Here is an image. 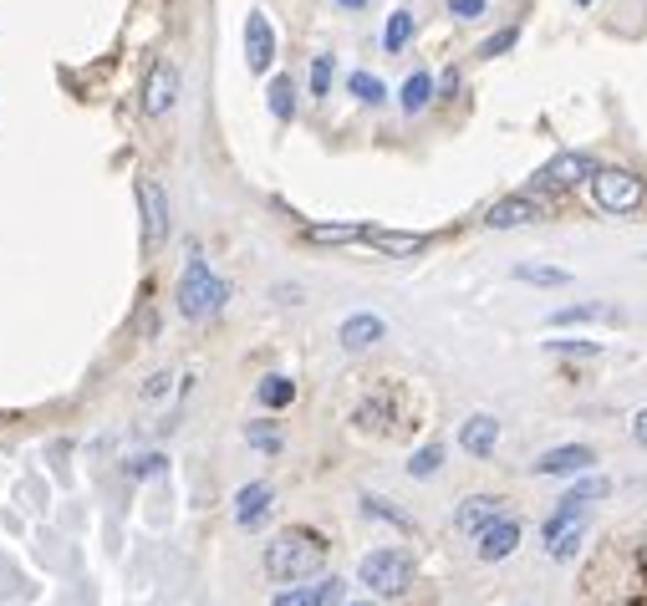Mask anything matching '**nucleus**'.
<instances>
[{"instance_id": "f257e3e1", "label": "nucleus", "mask_w": 647, "mask_h": 606, "mask_svg": "<svg viewBox=\"0 0 647 606\" xmlns=\"http://www.w3.org/2000/svg\"><path fill=\"white\" fill-rule=\"evenodd\" d=\"M322 566H326V540L316 531H301V525L280 531L276 540L265 546V571H270V581H286V586L316 576Z\"/></svg>"}, {"instance_id": "f03ea898", "label": "nucleus", "mask_w": 647, "mask_h": 606, "mask_svg": "<svg viewBox=\"0 0 647 606\" xmlns=\"http://www.w3.org/2000/svg\"><path fill=\"white\" fill-rule=\"evenodd\" d=\"M224 301H230V285H224L199 255H189V266L178 276V311H184L189 322H209Z\"/></svg>"}, {"instance_id": "7ed1b4c3", "label": "nucleus", "mask_w": 647, "mask_h": 606, "mask_svg": "<svg viewBox=\"0 0 647 606\" xmlns=\"http://www.w3.org/2000/svg\"><path fill=\"white\" fill-rule=\"evenodd\" d=\"M587 184H591V199H597L602 214H633V209L647 199L643 178H637L633 168H617V163H612V168H597Z\"/></svg>"}, {"instance_id": "20e7f679", "label": "nucleus", "mask_w": 647, "mask_h": 606, "mask_svg": "<svg viewBox=\"0 0 647 606\" xmlns=\"http://www.w3.org/2000/svg\"><path fill=\"white\" fill-rule=\"evenodd\" d=\"M357 581L378 596H403L413 581V556L408 550H393V546L372 550V556H362V566H357Z\"/></svg>"}, {"instance_id": "39448f33", "label": "nucleus", "mask_w": 647, "mask_h": 606, "mask_svg": "<svg viewBox=\"0 0 647 606\" xmlns=\"http://www.w3.org/2000/svg\"><path fill=\"white\" fill-rule=\"evenodd\" d=\"M138 209H143V245L159 250L163 240H169V194H163V184L143 178L138 184Z\"/></svg>"}, {"instance_id": "423d86ee", "label": "nucleus", "mask_w": 647, "mask_h": 606, "mask_svg": "<svg viewBox=\"0 0 647 606\" xmlns=\"http://www.w3.org/2000/svg\"><path fill=\"white\" fill-rule=\"evenodd\" d=\"M174 103H178V67L174 61H153V72L143 82V113L148 118H163Z\"/></svg>"}, {"instance_id": "0eeeda50", "label": "nucleus", "mask_w": 647, "mask_h": 606, "mask_svg": "<svg viewBox=\"0 0 647 606\" xmlns=\"http://www.w3.org/2000/svg\"><path fill=\"white\" fill-rule=\"evenodd\" d=\"M541 535H545V550L556 556V561H571L576 556V546H581V535H587V515H551L541 525Z\"/></svg>"}, {"instance_id": "6e6552de", "label": "nucleus", "mask_w": 647, "mask_h": 606, "mask_svg": "<svg viewBox=\"0 0 647 606\" xmlns=\"http://www.w3.org/2000/svg\"><path fill=\"white\" fill-rule=\"evenodd\" d=\"M270 61H276V31H270V21L261 11H251L245 15V67L261 77L270 72Z\"/></svg>"}, {"instance_id": "1a4fd4ad", "label": "nucleus", "mask_w": 647, "mask_h": 606, "mask_svg": "<svg viewBox=\"0 0 647 606\" xmlns=\"http://www.w3.org/2000/svg\"><path fill=\"white\" fill-rule=\"evenodd\" d=\"M516 546H520V520L510 515H500L495 525H485L474 535V556L480 561H505V556H516Z\"/></svg>"}, {"instance_id": "9d476101", "label": "nucleus", "mask_w": 647, "mask_h": 606, "mask_svg": "<svg viewBox=\"0 0 647 606\" xmlns=\"http://www.w3.org/2000/svg\"><path fill=\"white\" fill-rule=\"evenodd\" d=\"M597 168H602V163L591 159V153H556V159L541 168V184H545V189H571V184L591 178Z\"/></svg>"}, {"instance_id": "9b49d317", "label": "nucleus", "mask_w": 647, "mask_h": 606, "mask_svg": "<svg viewBox=\"0 0 647 606\" xmlns=\"http://www.w3.org/2000/svg\"><path fill=\"white\" fill-rule=\"evenodd\" d=\"M500 515H505V500H500V494H470V500L454 510V531H459V535H480L485 525H495Z\"/></svg>"}, {"instance_id": "f8f14e48", "label": "nucleus", "mask_w": 647, "mask_h": 606, "mask_svg": "<svg viewBox=\"0 0 647 606\" xmlns=\"http://www.w3.org/2000/svg\"><path fill=\"white\" fill-rule=\"evenodd\" d=\"M342 602V581L326 576V581H296V586H286V592H276V602L270 606H337Z\"/></svg>"}, {"instance_id": "ddd939ff", "label": "nucleus", "mask_w": 647, "mask_h": 606, "mask_svg": "<svg viewBox=\"0 0 647 606\" xmlns=\"http://www.w3.org/2000/svg\"><path fill=\"white\" fill-rule=\"evenodd\" d=\"M495 444H500V418H489V413L464 418V429H459V448H464V454L489 458L495 454Z\"/></svg>"}, {"instance_id": "4468645a", "label": "nucleus", "mask_w": 647, "mask_h": 606, "mask_svg": "<svg viewBox=\"0 0 647 606\" xmlns=\"http://www.w3.org/2000/svg\"><path fill=\"white\" fill-rule=\"evenodd\" d=\"M337 337H342L347 352H368V347H378V341L388 337V322H383V316H372V311H357V316L342 322Z\"/></svg>"}, {"instance_id": "2eb2a0df", "label": "nucleus", "mask_w": 647, "mask_h": 606, "mask_svg": "<svg viewBox=\"0 0 647 606\" xmlns=\"http://www.w3.org/2000/svg\"><path fill=\"white\" fill-rule=\"evenodd\" d=\"M545 214L541 199H525V194H516V199H500V205H489L485 224L489 230H516V224H535Z\"/></svg>"}, {"instance_id": "dca6fc26", "label": "nucleus", "mask_w": 647, "mask_h": 606, "mask_svg": "<svg viewBox=\"0 0 647 606\" xmlns=\"http://www.w3.org/2000/svg\"><path fill=\"white\" fill-rule=\"evenodd\" d=\"M270 504H276V489L265 485V479L245 485V489L235 494V525H240V531H255V525L270 515Z\"/></svg>"}, {"instance_id": "f3484780", "label": "nucleus", "mask_w": 647, "mask_h": 606, "mask_svg": "<svg viewBox=\"0 0 647 606\" xmlns=\"http://www.w3.org/2000/svg\"><path fill=\"white\" fill-rule=\"evenodd\" d=\"M597 464V448L591 444H561L551 448V454L535 458V474H581Z\"/></svg>"}, {"instance_id": "a211bd4d", "label": "nucleus", "mask_w": 647, "mask_h": 606, "mask_svg": "<svg viewBox=\"0 0 647 606\" xmlns=\"http://www.w3.org/2000/svg\"><path fill=\"white\" fill-rule=\"evenodd\" d=\"M362 240H368L378 255H418V250H428V235H413V230H378V224H368Z\"/></svg>"}, {"instance_id": "6ab92c4d", "label": "nucleus", "mask_w": 647, "mask_h": 606, "mask_svg": "<svg viewBox=\"0 0 647 606\" xmlns=\"http://www.w3.org/2000/svg\"><path fill=\"white\" fill-rule=\"evenodd\" d=\"M602 494H606V479H581V485H571L566 494H561L556 510H561V515H587Z\"/></svg>"}, {"instance_id": "aec40b11", "label": "nucleus", "mask_w": 647, "mask_h": 606, "mask_svg": "<svg viewBox=\"0 0 647 606\" xmlns=\"http://www.w3.org/2000/svg\"><path fill=\"white\" fill-rule=\"evenodd\" d=\"M428 97H434V77H428V72H413L408 82H403V92H397V103H403V113H408V118H418V113H424Z\"/></svg>"}, {"instance_id": "412c9836", "label": "nucleus", "mask_w": 647, "mask_h": 606, "mask_svg": "<svg viewBox=\"0 0 647 606\" xmlns=\"http://www.w3.org/2000/svg\"><path fill=\"white\" fill-rule=\"evenodd\" d=\"M587 322H612V306L602 301H581V306H561L551 316V326H587Z\"/></svg>"}, {"instance_id": "4be33fe9", "label": "nucleus", "mask_w": 647, "mask_h": 606, "mask_svg": "<svg viewBox=\"0 0 647 606\" xmlns=\"http://www.w3.org/2000/svg\"><path fill=\"white\" fill-rule=\"evenodd\" d=\"M270 113H276V123H291L296 118V82L291 77H270Z\"/></svg>"}, {"instance_id": "5701e85b", "label": "nucleus", "mask_w": 647, "mask_h": 606, "mask_svg": "<svg viewBox=\"0 0 647 606\" xmlns=\"http://www.w3.org/2000/svg\"><path fill=\"white\" fill-rule=\"evenodd\" d=\"M362 230L368 224H311L307 240L311 245H353V240H362Z\"/></svg>"}, {"instance_id": "b1692460", "label": "nucleus", "mask_w": 647, "mask_h": 606, "mask_svg": "<svg viewBox=\"0 0 647 606\" xmlns=\"http://www.w3.org/2000/svg\"><path fill=\"white\" fill-rule=\"evenodd\" d=\"M255 398H261L265 408H291V403H296V383H291V377H276V372H270V377L255 387Z\"/></svg>"}, {"instance_id": "393cba45", "label": "nucleus", "mask_w": 647, "mask_h": 606, "mask_svg": "<svg viewBox=\"0 0 647 606\" xmlns=\"http://www.w3.org/2000/svg\"><path fill=\"white\" fill-rule=\"evenodd\" d=\"M413 42V11H393L388 15V26H383V51H403V46Z\"/></svg>"}, {"instance_id": "a878e982", "label": "nucleus", "mask_w": 647, "mask_h": 606, "mask_svg": "<svg viewBox=\"0 0 647 606\" xmlns=\"http://www.w3.org/2000/svg\"><path fill=\"white\" fill-rule=\"evenodd\" d=\"M347 88H353V97H357V103H368V107L388 103V88H383V82H378L372 72H353V77H347Z\"/></svg>"}, {"instance_id": "bb28decb", "label": "nucleus", "mask_w": 647, "mask_h": 606, "mask_svg": "<svg viewBox=\"0 0 647 606\" xmlns=\"http://www.w3.org/2000/svg\"><path fill=\"white\" fill-rule=\"evenodd\" d=\"M516 281H530V285H571V270H561V266H516Z\"/></svg>"}, {"instance_id": "cd10ccee", "label": "nucleus", "mask_w": 647, "mask_h": 606, "mask_svg": "<svg viewBox=\"0 0 647 606\" xmlns=\"http://www.w3.org/2000/svg\"><path fill=\"white\" fill-rule=\"evenodd\" d=\"M362 515L372 520H388V525H397V531H413V520L403 515V510H393L388 500H378V494H362Z\"/></svg>"}, {"instance_id": "c85d7f7f", "label": "nucleus", "mask_w": 647, "mask_h": 606, "mask_svg": "<svg viewBox=\"0 0 647 606\" xmlns=\"http://www.w3.org/2000/svg\"><path fill=\"white\" fill-rule=\"evenodd\" d=\"M439 464H443V448L428 444V448H418V454L408 458V474L413 479H428V474H439Z\"/></svg>"}, {"instance_id": "c756f323", "label": "nucleus", "mask_w": 647, "mask_h": 606, "mask_svg": "<svg viewBox=\"0 0 647 606\" xmlns=\"http://www.w3.org/2000/svg\"><path fill=\"white\" fill-rule=\"evenodd\" d=\"M516 42H520V26H505V31H495V36L480 46V57H505V51H510Z\"/></svg>"}, {"instance_id": "7c9ffc66", "label": "nucleus", "mask_w": 647, "mask_h": 606, "mask_svg": "<svg viewBox=\"0 0 647 606\" xmlns=\"http://www.w3.org/2000/svg\"><path fill=\"white\" fill-rule=\"evenodd\" d=\"M326 92H332V57H316L311 61V97H326Z\"/></svg>"}, {"instance_id": "2f4dec72", "label": "nucleus", "mask_w": 647, "mask_h": 606, "mask_svg": "<svg viewBox=\"0 0 647 606\" xmlns=\"http://www.w3.org/2000/svg\"><path fill=\"white\" fill-rule=\"evenodd\" d=\"M545 347H551V352L556 357H602V347H597V341H545Z\"/></svg>"}, {"instance_id": "473e14b6", "label": "nucleus", "mask_w": 647, "mask_h": 606, "mask_svg": "<svg viewBox=\"0 0 647 606\" xmlns=\"http://www.w3.org/2000/svg\"><path fill=\"white\" fill-rule=\"evenodd\" d=\"M245 439H251L261 454H280V433H276V429H265V423H251V429H245Z\"/></svg>"}, {"instance_id": "72a5a7b5", "label": "nucleus", "mask_w": 647, "mask_h": 606, "mask_svg": "<svg viewBox=\"0 0 647 606\" xmlns=\"http://www.w3.org/2000/svg\"><path fill=\"white\" fill-rule=\"evenodd\" d=\"M449 11H454L459 21H480V15H485V0H449Z\"/></svg>"}, {"instance_id": "f704fd0d", "label": "nucleus", "mask_w": 647, "mask_h": 606, "mask_svg": "<svg viewBox=\"0 0 647 606\" xmlns=\"http://www.w3.org/2000/svg\"><path fill=\"white\" fill-rule=\"evenodd\" d=\"M633 439L647 448V408H637V418H633Z\"/></svg>"}, {"instance_id": "c9c22d12", "label": "nucleus", "mask_w": 647, "mask_h": 606, "mask_svg": "<svg viewBox=\"0 0 647 606\" xmlns=\"http://www.w3.org/2000/svg\"><path fill=\"white\" fill-rule=\"evenodd\" d=\"M342 11H362V5H368V0H337Z\"/></svg>"}, {"instance_id": "e433bc0d", "label": "nucleus", "mask_w": 647, "mask_h": 606, "mask_svg": "<svg viewBox=\"0 0 647 606\" xmlns=\"http://www.w3.org/2000/svg\"><path fill=\"white\" fill-rule=\"evenodd\" d=\"M347 606H372V602H347Z\"/></svg>"}, {"instance_id": "4c0bfd02", "label": "nucleus", "mask_w": 647, "mask_h": 606, "mask_svg": "<svg viewBox=\"0 0 647 606\" xmlns=\"http://www.w3.org/2000/svg\"><path fill=\"white\" fill-rule=\"evenodd\" d=\"M576 5H591V0H576Z\"/></svg>"}]
</instances>
